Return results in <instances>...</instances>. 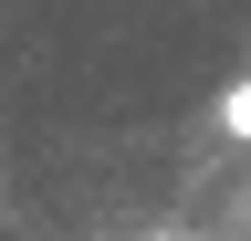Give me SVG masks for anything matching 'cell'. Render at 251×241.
<instances>
[{
  "label": "cell",
  "instance_id": "obj_1",
  "mask_svg": "<svg viewBox=\"0 0 251 241\" xmlns=\"http://www.w3.org/2000/svg\"><path fill=\"white\" fill-rule=\"evenodd\" d=\"M220 136H241V147H251V74L230 84V95H220Z\"/></svg>",
  "mask_w": 251,
  "mask_h": 241
}]
</instances>
